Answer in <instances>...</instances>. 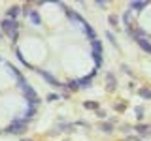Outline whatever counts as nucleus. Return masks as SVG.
I'll use <instances>...</instances> for the list:
<instances>
[{
    "instance_id": "nucleus-5",
    "label": "nucleus",
    "mask_w": 151,
    "mask_h": 141,
    "mask_svg": "<svg viewBox=\"0 0 151 141\" xmlns=\"http://www.w3.org/2000/svg\"><path fill=\"white\" fill-rule=\"evenodd\" d=\"M106 79H108V90H115V77H113V73H106Z\"/></svg>"
},
{
    "instance_id": "nucleus-15",
    "label": "nucleus",
    "mask_w": 151,
    "mask_h": 141,
    "mask_svg": "<svg viewBox=\"0 0 151 141\" xmlns=\"http://www.w3.org/2000/svg\"><path fill=\"white\" fill-rule=\"evenodd\" d=\"M142 113H144V109H142V107H136V115H138V119H142Z\"/></svg>"
},
{
    "instance_id": "nucleus-14",
    "label": "nucleus",
    "mask_w": 151,
    "mask_h": 141,
    "mask_svg": "<svg viewBox=\"0 0 151 141\" xmlns=\"http://www.w3.org/2000/svg\"><path fill=\"white\" fill-rule=\"evenodd\" d=\"M110 23H111L113 26H117V25H119V21H117V17H115V15H110Z\"/></svg>"
},
{
    "instance_id": "nucleus-16",
    "label": "nucleus",
    "mask_w": 151,
    "mask_h": 141,
    "mask_svg": "<svg viewBox=\"0 0 151 141\" xmlns=\"http://www.w3.org/2000/svg\"><path fill=\"white\" fill-rule=\"evenodd\" d=\"M108 38H110V41H111V43H113V45H115V43H117V41H115V38H113V34H110V32H108Z\"/></svg>"
},
{
    "instance_id": "nucleus-8",
    "label": "nucleus",
    "mask_w": 151,
    "mask_h": 141,
    "mask_svg": "<svg viewBox=\"0 0 151 141\" xmlns=\"http://www.w3.org/2000/svg\"><path fill=\"white\" fill-rule=\"evenodd\" d=\"M145 6H147V2H130V8L132 9H138V11H140V9H144Z\"/></svg>"
},
{
    "instance_id": "nucleus-11",
    "label": "nucleus",
    "mask_w": 151,
    "mask_h": 141,
    "mask_svg": "<svg viewBox=\"0 0 151 141\" xmlns=\"http://www.w3.org/2000/svg\"><path fill=\"white\" fill-rule=\"evenodd\" d=\"M28 17H30V21L34 23V25H40V17H38V13L30 11V13H28Z\"/></svg>"
},
{
    "instance_id": "nucleus-13",
    "label": "nucleus",
    "mask_w": 151,
    "mask_h": 141,
    "mask_svg": "<svg viewBox=\"0 0 151 141\" xmlns=\"http://www.w3.org/2000/svg\"><path fill=\"white\" fill-rule=\"evenodd\" d=\"M85 107L87 109H98V103L96 102H85Z\"/></svg>"
},
{
    "instance_id": "nucleus-10",
    "label": "nucleus",
    "mask_w": 151,
    "mask_h": 141,
    "mask_svg": "<svg viewBox=\"0 0 151 141\" xmlns=\"http://www.w3.org/2000/svg\"><path fill=\"white\" fill-rule=\"evenodd\" d=\"M138 94L142 98H145V100H151V90H147V88H140Z\"/></svg>"
},
{
    "instance_id": "nucleus-4",
    "label": "nucleus",
    "mask_w": 151,
    "mask_h": 141,
    "mask_svg": "<svg viewBox=\"0 0 151 141\" xmlns=\"http://www.w3.org/2000/svg\"><path fill=\"white\" fill-rule=\"evenodd\" d=\"M136 41H138V45L145 51V53H149V55H151V43H149L147 40H145V38H136Z\"/></svg>"
},
{
    "instance_id": "nucleus-6",
    "label": "nucleus",
    "mask_w": 151,
    "mask_h": 141,
    "mask_svg": "<svg viewBox=\"0 0 151 141\" xmlns=\"http://www.w3.org/2000/svg\"><path fill=\"white\" fill-rule=\"evenodd\" d=\"M91 45H93V55H102V45L98 40H93Z\"/></svg>"
},
{
    "instance_id": "nucleus-2",
    "label": "nucleus",
    "mask_w": 151,
    "mask_h": 141,
    "mask_svg": "<svg viewBox=\"0 0 151 141\" xmlns=\"http://www.w3.org/2000/svg\"><path fill=\"white\" fill-rule=\"evenodd\" d=\"M21 130H25V122H23V120H17V122H13V124L8 128V132H9V134H21Z\"/></svg>"
},
{
    "instance_id": "nucleus-3",
    "label": "nucleus",
    "mask_w": 151,
    "mask_h": 141,
    "mask_svg": "<svg viewBox=\"0 0 151 141\" xmlns=\"http://www.w3.org/2000/svg\"><path fill=\"white\" fill-rule=\"evenodd\" d=\"M40 75H42V77H44V79H45V81L49 83V85H53V87H60V85H59V81H57V79H55L51 73H47V72H42V70H40Z\"/></svg>"
},
{
    "instance_id": "nucleus-1",
    "label": "nucleus",
    "mask_w": 151,
    "mask_h": 141,
    "mask_svg": "<svg viewBox=\"0 0 151 141\" xmlns=\"http://www.w3.org/2000/svg\"><path fill=\"white\" fill-rule=\"evenodd\" d=\"M17 26H19V25H17L15 19H4V21H2V30L8 32V34L12 36L13 40H15V36H17Z\"/></svg>"
},
{
    "instance_id": "nucleus-7",
    "label": "nucleus",
    "mask_w": 151,
    "mask_h": 141,
    "mask_svg": "<svg viewBox=\"0 0 151 141\" xmlns=\"http://www.w3.org/2000/svg\"><path fill=\"white\" fill-rule=\"evenodd\" d=\"M149 130H151V126H147V124L136 126V132H138V134H149Z\"/></svg>"
},
{
    "instance_id": "nucleus-9",
    "label": "nucleus",
    "mask_w": 151,
    "mask_h": 141,
    "mask_svg": "<svg viewBox=\"0 0 151 141\" xmlns=\"http://www.w3.org/2000/svg\"><path fill=\"white\" fill-rule=\"evenodd\" d=\"M17 15H19V8L17 6H13V8L8 9V19H13V17H17Z\"/></svg>"
},
{
    "instance_id": "nucleus-12",
    "label": "nucleus",
    "mask_w": 151,
    "mask_h": 141,
    "mask_svg": "<svg viewBox=\"0 0 151 141\" xmlns=\"http://www.w3.org/2000/svg\"><path fill=\"white\" fill-rule=\"evenodd\" d=\"M100 130L102 132H106V134H111V130H113V126L108 122V124H100Z\"/></svg>"
}]
</instances>
